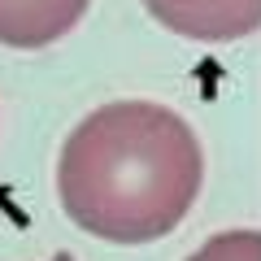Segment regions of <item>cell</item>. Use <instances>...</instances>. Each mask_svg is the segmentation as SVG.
<instances>
[{"label":"cell","instance_id":"cell-3","mask_svg":"<svg viewBox=\"0 0 261 261\" xmlns=\"http://www.w3.org/2000/svg\"><path fill=\"white\" fill-rule=\"evenodd\" d=\"M87 0H0V44L44 48L79 27Z\"/></svg>","mask_w":261,"mask_h":261},{"label":"cell","instance_id":"cell-2","mask_svg":"<svg viewBox=\"0 0 261 261\" xmlns=\"http://www.w3.org/2000/svg\"><path fill=\"white\" fill-rule=\"evenodd\" d=\"M144 9L196 44H231L261 31V0H144Z\"/></svg>","mask_w":261,"mask_h":261},{"label":"cell","instance_id":"cell-1","mask_svg":"<svg viewBox=\"0 0 261 261\" xmlns=\"http://www.w3.org/2000/svg\"><path fill=\"white\" fill-rule=\"evenodd\" d=\"M205 152L192 122L157 100L92 109L57 161V196L70 222L109 244H152L196 205Z\"/></svg>","mask_w":261,"mask_h":261},{"label":"cell","instance_id":"cell-4","mask_svg":"<svg viewBox=\"0 0 261 261\" xmlns=\"http://www.w3.org/2000/svg\"><path fill=\"white\" fill-rule=\"evenodd\" d=\"M187 261H261V231H222L214 240H205Z\"/></svg>","mask_w":261,"mask_h":261},{"label":"cell","instance_id":"cell-5","mask_svg":"<svg viewBox=\"0 0 261 261\" xmlns=\"http://www.w3.org/2000/svg\"><path fill=\"white\" fill-rule=\"evenodd\" d=\"M53 261H74V257H70V252H57V257Z\"/></svg>","mask_w":261,"mask_h":261}]
</instances>
